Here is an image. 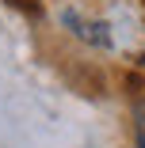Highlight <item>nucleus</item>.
Instances as JSON below:
<instances>
[{
	"instance_id": "1",
	"label": "nucleus",
	"mask_w": 145,
	"mask_h": 148,
	"mask_svg": "<svg viewBox=\"0 0 145 148\" xmlns=\"http://www.w3.org/2000/svg\"><path fill=\"white\" fill-rule=\"evenodd\" d=\"M65 23L69 27H76V34L80 38H88V42H96V46H111V34H107V27L103 23H88V19H80V15H65Z\"/></svg>"
}]
</instances>
